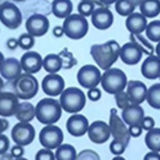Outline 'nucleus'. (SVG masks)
Instances as JSON below:
<instances>
[{
    "label": "nucleus",
    "instance_id": "obj_25",
    "mask_svg": "<svg viewBox=\"0 0 160 160\" xmlns=\"http://www.w3.org/2000/svg\"><path fill=\"white\" fill-rule=\"evenodd\" d=\"M51 12L57 18L65 19L73 12V2L72 0H53Z\"/></svg>",
    "mask_w": 160,
    "mask_h": 160
},
{
    "label": "nucleus",
    "instance_id": "obj_48",
    "mask_svg": "<svg viewBox=\"0 0 160 160\" xmlns=\"http://www.w3.org/2000/svg\"><path fill=\"white\" fill-rule=\"evenodd\" d=\"M9 128V122L4 118H0V135L6 131Z\"/></svg>",
    "mask_w": 160,
    "mask_h": 160
},
{
    "label": "nucleus",
    "instance_id": "obj_12",
    "mask_svg": "<svg viewBox=\"0 0 160 160\" xmlns=\"http://www.w3.org/2000/svg\"><path fill=\"white\" fill-rule=\"evenodd\" d=\"M49 19L43 14H32L26 20V31L34 38H41L48 32Z\"/></svg>",
    "mask_w": 160,
    "mask_h": 160
},
{
    "label": "nucleus",
    "instance_id": "obj_46",
    "mask_svg": "<svg viewBox=\"0 0 160 160\" xmlns=\"http://www.w3.org/2000/svg\"><path fill=\"white\" fill-rule=\"evenodd\" d=\"M6 46H7L8 49L15 50L17 47H18V40H17V38H8L7 42H6Z\"/></svg>",
    "mask_w": 160,
    "mask_h": 160
},
{
    "label": "nucleus",
    "instance_id": "obj_14",
    "mask_svg": "<svg viewBox=\"0 0 160 160\" xmlns=\"http://www.w3.org/2000/svg\"><path fill=\"white\" fill-rule=\"evenodd\" d=\"M87 133L91 142L95 144L105 143L111 137L109 124H107L104 121H95L92 124H90Z\"/></svg>",
    "mask_w": 160,
    "mask_h": 160
},
{
    "label": "nucleus",
    "instance_id": "obj_3",
    "mask_svg": "<svg viewBox=\"0 0 160 160\" xmlns=\"http://www.w3.org/2000/svg\"><path fill=\"white\" fill-rule=\"evenodd\" d=\"M60 105L62 110H64L68 113L80 112L84 107L87 102V96L82 90L76 87H69L64 89V91L60 95Z\"/></svg>",
    "mask_w": 160,
    "mask_h": 160
},
{
    "label": "nucleus",
    "instance_id": "obj_29",
    "mask_svg": "<svg viewBox=\"0 0 160 160\" xmlns=\"http://www.w3.org/2000/svg\"><path fill=\"white\" fill-rule=\"evenodd\" d=\"M145 145L152 152L160 153V128H153L145 135Z\"/></svg>",
    "mask_w": 160,
    "mask_h": 160
},
{
    "label": "nucleus",
    "instance_id": "obj_42",
    "mask_svg": "<svg viewBox=\"0 0 160 160\" xmlns=\"http://www.w3.org/2000/svg\"><path fill=\"white\" fill-rule=\"evenodd\" d=\"M10 148V140L6 135H0V155L8 153Z\"/></svg>",
    "mask_w": 160,
    "mask_h": 160
},
{
    "label": "nucleus",
    "instance_id": "obj_47",
    "mask_svg": "<svg viewBox=\"0 0 160 160\" xmlns=\"http://www.w3.org/2000/svg\"><path fill=\"white\" fill-rule=\"evenodd\" d=\"M143 160H160V154L158 152H148L143 157Z\"/></svg>",
    "mask_w": 160,
    "mask_h": 160
},
{
    "label": "nucleus",
    "instance_id": "obj_36",
    "mask_svg": "<svg viewBox=\"0 0 160 160\" xmlns=\"http://www.w3.org/2000/svg\"><path fill=\"white\" fill-rule=\"evenodd\" d=\"M17 40H18V47H20L24 50H28V51H29L31 48H33V46H34V44H35V38L29 34L28 32L20 34Z\"/></svg>",
    "mask_w": 160,
    "mask_h": 160
},
{
    "label": "nucleus",
    "instance_id": "obj_31",
    "mask_svg": "<svg viewBox=\"0 0 160 160\" xmlns=\"http://www.w3.org/2000/svg\"><path fill=\"white\" fill-rule=\"evenodd\" d=\"M146 102L152 108L160 110V83H155L148 89Z\"/></svg>",
    "mask_w": 160,
    "mask_h": 160
},
{
    "label": "nucleus",
    "instance_id": "obj_22",
    "mask_svg": "<svg viewBox=\"0 0 160 160\" xmlns=\"http://www.w3.org/2000/svg\"><path fill=\"white\" fill-rule=\"evenodd\" d=\"M144 117V110L140 105L130 104L122 110V120L128 126L141 125Z\"/></svg>",
    "mask_w": 160,
    "mask_h": 160
},
{
    "label": "nucleus",
    "instance_id": "obj_45",
    "mask_svg": "<svg viewBox=\"0 0 160 160\" xmlns=\"http://www.w3.org/2000/svg\"><path fill=\"white\" fill-rule=\"evenodd\" d=\"M128 131H129L130 137H132V138H138V137H140L142 135L143 129H142L141 125H132L128 127Z\"/></svg>",
    "mask_w": 160,
    "mask_h": 160
},
{
    "label": "nucleus",
    "instance_id": "obj_2",
    "mask_svg": "<svg viewBox=\"0 0 160 160\" xmlns=\"http://www.w3.org/2000/svg\"><path fill=\"white\" fill-rule=\"evenodd\" d=\"M60 102L52 97L41 99L35 106V118L44 125H55L62 117Z\"/></svg>",
    "mask_w": 160,
    "mask_h": 160
},
{
    "label": "nucleus",
    "instance_id": "obj_27",
    "mask_svg": "<svg viewBox=\"0 0 160 160\" xmlns=\"http://www.w3.org/2000/svg\"><path fill=\"white\" fill-rule=\"evenodd\" d=\"M63 66V61L61 57L56 53H49L43 58V68L48 74H58Z\"/></svg>",
    "mask_w": 160,
    "mask_h": 160
},
{
    "label": "nucleus",
    "instance_id": "obj_4",
    "mask_svg": "<svg viewBox=\"0 0 160 160\" xmlns=\"http://www.w3.org/2000/svg\"><path fill=\"white\" fill-rule=\"evenodd\" d=\"M127 77L122 69L111 68L102 74L100 84L105 92L115 95L124 91L127 86Z\"/></svg>",
    "mask_w": 160,
    "mask_h": 160
},
{
    "label": "nucleus",
    "instance_id": "obj_26",
    "mask_svg": "<svg viewBox=\"0 0 160 160\" xmlns=\"http://www.w3.org/2000/svg\"><path fill=\"white\" fill-rule=\"evenodd\" d=\"M14 117L18 120V122L31 123V121L35 118V106L28 100H22V102H19Z\"/></svg>",
    "mask_w": 160,
    "mask_h": 160
},
{
    "label": "nucleus",
    "instance_id": "obj_52",
    "mask_svg": "<svg viewBox=\"0 0 160 160\" xmlns=\"http://www.w3.org/2000/svg\"><path fill=\"white\" fill-rule=\"evenodd\" d=\"M155 51H156V56L160 58V42L157 44V46L155 47Z\"/></svg>",
    "mask_w": 160,
    "mask_h": 160
},
{
    "label": "nucleus",
    "instance_id": "obj_11",
    "mask_svg": "<svg viewBox=\"0 0 160 160\" xmlns=\"http://www.w3.org/2000/svg\"><path fill=\"white\" fill-rule=\"evenodd\" d=\"M12 140L17 145L26 146L33 142L35 137V129L31 123L18 122L11 130Z\"/></svg>",
    "mask_w": 160,
    "mask_h": 160
},
{
    "label": "nucleus",
    "instance_id": "obj_32",
    "mask_svg": "<svg viewBox=\"0 0 160 160\" xmlns=\"http://www.w3.org/2000/svg\"><path fill=\"white\" fill-rule=\"evenodd\" d=\"M130 42L135 43L137 46L142 50L143 53H146V55L151 56L154 53V46L152 45L151 42H148V40H145L141 34H130Z\"/></svg>",
    "mask_w": 160,
    "mask_h": 160
},
{
    "label": "nucleus",
    "instance_id": "obj_21",
    "mask_svg": "<svg viewBox=\"0 0 160 160\" xmlns=\"http://www.w3.org/2000/svg\"><path fill=\"white\" fill-rule=\"evenodd\" d=\"M142 55H143L142 50L132 42L125 43L123 46H121L120 58L127 65L138 64L142 59Z\"/></svg>",
    "mask_w": 160,
    "mask_h": 160
},
{
    "label": "nucleus",
    "instance_id": "obj_28",
    "mask_svg": "<svg viewBox=\"0 0 160 160\" xmlns=\"http://www.w3.org/2000/svg\"><path fill=\"white\" fill-rule=\"evenodd\" d=\"M139 7L146 18H154L160 14V0H143Z\"/></svg>",
    "mask_w": 160,
    "mask_h": 160
},
{
    "label": "nucleus",
    "instance_id": "obj_43",
    "mask_svg": "<svg viewBox=\"0 0 160 160\" xmlns=\"http://www.w3.org/2000/svg\"><path fill=\"white\" fill-rule=\"evenodd\" d=\"M141 127L143 130H151L155 128V120L152 117H144L141 123Z\"/></svg>",
    "mask_w": 160,
    "mask_h": 160
},
{
    "label": "nucleus",
    "instance_id": "obj_58",
    "mask_svg": "<svg viewBox=\"0 0 160 160\" xmlns=\"http://www.w3.org/2000/svg\"><path fill=\"white\" fill-rule=\"evenodd\" d=\"M14 2H22V1H25V0H13Z\"/></svg>",
    "mask_w": 160,
    "mask_h": 160
},
{
    "label": "nucleus",
    "instance_id": "obj_57",
    "mask_svg": "<svg viewBox=\"0 0 160 160\" xmlns=\"http://www.w3.org/2000/svg\"><path fill=\"white\" fill-rule=\"evenodd\" d=\"M14 160H28V159H26V158H24V157H22V158H17V159H14Z\"/></svg>",
    "mask_w": 160,
    "mask_h": 160
},
{
    "label": "nucleus",
    "instance_id": "obj_35",
    "mask_svg": "<svg viewBox=\"0 0 160 160\" xmlns=\"http://www.w3.org/2000/svg\"><path fill=\"white\" fill-rule=\"evenodd\" d=\"M78 14H80L83 17H89L93 14L95 10V2L93 0H84V1H80L78 7Z\"/></svg>",
    "mask_w": 160,
    "mask_h": 160
},
{
    "label": "nucleus",
    "instance_id": "obj_37",
    "mask_svg": "<svg viewBox=\"0 0 160 160\" xmlns=\"http://www.w3.org/2000/svg\"><path fill=\"white\" fill-rule=\"evenodd\" d=\"M114 98H115V102H117V106L118 108H120V109H125L126 107H128L131 102L129 100V97H128L127 93L125 91H122L120 93H118V94L114 95Z\"/></svg>",
    "mask_w": 160,
    "mask_h": 160
},
{
    "label": "nucleus",
    "instance_id": "obj_1",
    "mask_svg": "<svg viewBox=\"0 0 160 160\" xmlns=\"http://www.w3.org/2000/svg\"><path fill=\"white\" fill-rule=\"evenodd\" d=\"M121 46L117 41L110 40L102 44H94L91 46L90 53L98 68L107 71L120 58Z\"/></svg>",
    "mask_w": 160,
    "mask_h": 160
},
{
    "label": "nucleus",
    "instance_id": "obj_9",
    "mask_svg": "<svg viewBox=\"0 0 160 160\" xmlns=\"http://www.w3.org/2000/svg\"><path fill=\"white\" fill-rule=\"evenodd\" d=\"M102 73L100 69L92 64L83 65L77 73V81L84 89L96 88L100 83Z\"/></svg>",
    "mask_w": 160,
    "mask_h": 160
},
{
    "label": "nucleus",
    "instance_id": "obj_55",
    "mask_svg": "<svg viewBox=\"0 0 160 160\" xmlns=\"http://www.w3.org/2000/svg\"><path fill=\"white\" fill-rule=\"evenodd\" d=\"M3 87H4V81H3V79H2V77L0 76V92L2 91Z\"/></svg>",
    "mask_w": 160,
    "mask_h": 160
},
{
    "label": "nucleus",
    "instance_id": "obj_7",
    "mask_svg": "<svg viewBox=\"0 0 160 160\" xmlns=\"http://www.w3.org/2000/svg\"><path fill=\"white\" fill-rule=\"evenodd\" d=\"M0 22L8 29L15 30L19 28L22 22V14L19 8L9 1L0 4Z\"/></svg>",
    "mask_w": 160,
    "mask_h": 160
},
{
    "label": "nucleus",
    "instance_id": "obj_38",
    "mask_svg": "<svg viewBox=\"0 0 160 160\" xmlns=\"http://www.w3.org/2000/svg\"><path fill=\"white\" fill-rule=\"evenodd\" d=\"M76 160H100V157L93 149H83L77 154Z\"/></svg>",
    "mask_w": 160,
    "mask_h": 160
},
{
    "label": "nucleus",
    "instance_id": "obj_15",
    "mask_svg": "<svg viewBox=\"0 0 160 160\" xmlns=\"http://www.w3.org/2000/svg\"><path fill=\"white\" fill-rule=\"evenodd\" d=\"M19 99L14 92H0V117H14L19 105Z\"/></svg>",
    "mask_w": 160,
    "mask_h": 160
},
{
    "label": "nucleus",
    "instance_id": "obj_18",
    "mask_svg": "<svg viewBox=\"0 0 160 160\" xmlns=\"http://www.w3.org/2000/svg\"><path fill=\"white\" fill-rule=\"evenodd\" d=\"M113 14L107 7H100L94 10L91 15L92 25L98 30H107L113 24Z\"/></svg>",
    "mask_w": 160,
    "mask_h": 160
},
{
    "label": "nucleus",
    "instance_id": "obj_30",
    "mask_svg": "<svg viewBox=\"0 0 160 160\" xmlns=\"http://www.w3.org/2000/svg\"><path fill=\"white\" fill-rule=\"evenodd\" d=\"M56 160H76L77 152L76 148L71 144L62 143L55 153Z\"/></svg>",
    "mask_w": 160,
    "mask_h": 160
},
{
    "label": "nucleus",
    "instance_id": "obj_44",
    "mask_svg": "<svg viewBox=\"0 0 160 160\" xmlns=\"http://www.w3.org/2000/svg\"><path fill=\"white\" fill-rule=\"evenodd\" d=\"M11 155L13 157H14L15 159L17 158H22V157H24V154H25V148L24 146L22 145H17V144H15L14 146H12L11 148Z\"/></svg>",
    "mask_w": 160,
    "mask_h": 160
},
{
    "label": "nucleus",
    "instance_id": "obj_50",
    "mask_svg": "<svg viewBox=\"0 0 160 160\" xmlns=\"http://www.w3.org/2000/svg\"><path fill=\"white\" fill-rule=\"evenodd\" d=\"M15 158L12 156L11 153H6L0 155V160H14Z\"/></svg>",
    "mask_w": 160,
    "mask_h": 160
},
{
    "label": "nucleus",
    "instance_id": "obj_16",
    "mask_svg": "<svg viewBox=\"0 0 160 160\" xmlns=\"http://www.w3.org/2000/svg\"><path fill=\"white\" fill-rule=\"evenodd\" d=\"M89 120L82 114L75 113L66 121V129L68 133L73 137H82L88 132L89 129Z\"/></svg>",
    "mask_w": 160,
    "mask_h": 160
},
{
    "label": "nucleus",
    "instance_id": "obj_17",
    "mask_svg": "<svg viewBox=\"0 0 160 160\" xmlns=\"http://www.w3.org/2000/svg\"><path fill=\"white\" fill-rule=\"evenodd\" d=\"M22 72L27 74H37L43 68V58L37 51H27L20 58Z\"/></svg>",
    "mask_w": 160,
    "mask_h": 160
},
{
    "label": "nucleus",
    "instance_id": "obj_33",
    "mask_svg": "<svg viewBox=\"0 0 160 160\" xmlns=\"http://www.w3.org/2000/svg\"><path fill=\"white\" fill-rule=\"evenodd\" d=\"M145 35L151 42H160V20L148 22L145 29Z\"/></svg>",
    "mask_w": 160,
    "mask_h": 160
},
{
    "label": "nucleus",
    "instance_id": "obj_10",
    "mask_svg": "<svg viewBox=\"0 0 160 160\" xmlns=\"http://www.w3.org/2000/svg\"><path fill=\"white\" fill-rule=\"evenodd\" d=\"M109 127L111 131V136L114 140L121 141L126 146L130 142V135L128 128L126 127V124L124 123L122 118L118 115V112L115 109L110 110V120H109Z\"/></svg>",
    "mask_w": 160,
    "mask_h": 160
},
{
    "label": "nucleus",
    "instance_id": "obj_41",
    "mask_svg": "<svg viewBox=\"0 0 160 160\" xmlns=\"http://www.w3.org/2000/svg\"><path fill=\"white\" fill-rule=\"evenodd\" d=\"M88 98L92 102H97L102 98V91L98 89V88H92V89H89V91L87 93Z\"/></svg>",
    "mask_w": 160,
    "mask_h": 160
},
{
    "label": "nucleus",
    "instance_id": "obj_5",
    "mask_svg": "<svg viewBox=\"0 0 160 160\" xmlns=\"http://www.w3.org/2000/svg\"><path fill=\"white\" fill-rule=\"evenodd\" d=\"M40 89L38 79L32 74L22 73L13 81L14 94L22 100H29L35 96Z\"/></svg>",
    "mask_w": 160,
    "mask_h": 160
},
{
    "label": "nucleus",
    "instance_id": "obj_53",
    "mask_svg": "<svg viewBox=\"0 0 160 160\" xmlns=\"http://www.w3.org/2000/svg\"><path fill=\"white\" fill-rule=\"evenodd\" d=\"M129 1H130L131 3H132L135 7H138V6H140V3H141L142 1H143V0H129Z\"/></svg>",
    "mask_w": 160,
    "mask_h": 160
},
{
    "label": "nucleus",
    "instance_id": "obj_8",
    "mask_svg": "<svg viewBox=\"0 0 160 160\" xmlns=\"http://www.w3.org/2000/svg\"><path fill=\"white\" fill-rule=\"evenodd\" d=\"M64 135L60 127L56 125H45L38 136V141L44 148L57 149L63 143Z\"/></svg>",
    "mask_w": 160,
    "mask_h": 160
},
{
    "label": "nucleus",
    "instance_id": "obj_13",
    "mask_svg": "<svg viewBox=\"0 0 160 160\" xmlns=\"http://www.w3.org/2000/svg\"><path fill=\"white\" fill-rule=\"evenodd\" d=\"M41 87L43 92L49 97L60 96L65 89V81L59 74H48L43 78Z\"/></svg>",
    "mask_w": 160,
    "mask_h": 160
},
{
    "label": "nucleus",
    "instance_id": "obj_23",
    "mask_svg": "<svg viewBox=\"0 0 160 160\" xmlns=\"http://www.w3.org/2000/svg\"><path fill=\"white\" fill-rule=\"evenodd\" d=\"M141 73L146 79L154 80L160 77V58L151 55L143 61L141 66Z\"/></svg>",
    "mask_w": 160,
    "mask_h": 160
},
{
    "label": "nucleus",
    "instance_id": "obj_24",
    "mask_svg": "<svg viewBox=\"0 0 160 160\" xmlns=\"http://www.w3.org/2000/svg\"><path fill=\"white\" fill-rule=\"evenodd\" d=\"M148 19L141 13H135L127 16L125 22V26L130 34H141L144 32L148 27Z\"/></svg>",
    "mask_w": 160,
    "mask_h": 160
},
{
    "label": "nucleus",
    "instance_id": "obj_34",
    "mask_svg": "<svg viewBox=\"0 0 160 160\" xmlns=\"http://www.w3.org/2000/svg\"><path fill=\"white\" fill-rule=\"evenodd\" d=\"M136 7L129 1V0H117L115 2V11L121 16H129L135 12Z\"/></svg>",
    "mask_w": 160,
    "mask_h": 160
},
{
    "label": "nucleus",
    "instance_id": "obj_49",
    "mask_svg": "<svg viewBox=\"0 0 160 160\" xmlns=\"http://www.w3.org/2000/svg\"><path fill=\"white\" fill-rule=\"evenodd\" d=\"M52 34H53V37H56V38H62L64 35L63 27H62V26H57V27H55L52 30Z\"/></svg>",
    "mask_w": 160,
    "mask_h": 160
},
{
    "label": "nucleus",
    "instance_id": "obj_19",
    "mask_svg": "<svg viewBox=\"0 0 160 160\" xmlns=\"http://www.w3.org/2000/svg\"><path fill=\"white\" fill-rule=\"evenodd\" d=\"M126 93L129 97L131 104L141 105L146 99L148 88L142 81L130 80L127 82V86H126Z\"/></svg>",
    "mask_w": 160,
    "mask_h": 160
},
{
    "label": "nucleus",
    "instance_id": "obj_51",
    "mask_svg": "<svg viewBox=\"0 0 160 160\" xmlns=\"http://www.w3.org/2000/svg\"><path fill=\"white\" fill-rule=\"evenodd\" d=\"M98 1L102 4H104V6L109 7V6H111V4L115 3V2H117V0H98Z\"/></svg>",
    "mask_w": 160,
    "mask_h": 160
},
{
    "label": "nucleus",
    "instance_id": "obj_20",
    "mask_svg": "<svg viewBox=\"0 0 160 160\" xmlns=\"http://www.w3.org/2000/svg\"><path fill=\"white\" fill-rule=\"evenodd\" d=\"M22 74V68L20 65V61L16 58H7L0 68V76L2 79L8 81H14Z\"/></svg>",
    "mask_w": 160,
    "mask_h": 160
},
{
    "label": "nucleus",
    "instance_id": "obj_56",
    "mask_svg": "<svg viewBox=\"0 0 160 160\" xmlns=\"http://www.w3.org/2000/svg\"><path fill=\"white\" fill-rule=\"evenodd\" d=\"M112 160H126V159L124 158V157H122V156H115Z\"/></svg>",
    "mask_w": 160,
    "mask_h": 160
},
{
    "label": "nucleus",
    "instance_id": "obj_39",
    "mask_svg": "<svg viewBox=\"0 0 160 160\" xmlns=\"http://www.w3.org/2000/svg\"><path fill=\"white\" fill-rule=\"evenodd\" d=\"M126 148H127V146H126L123 142L114 140V139H113L112 142L110 143L109 149H110L111 153H112L113 155H115V156H121V155L125 152Z\"/></svg>",
    "mask_w": 160,
    "mask_h": 160
},
{
    "label": "nucleus",
    "instance_id": "obj_40",
    "mask_svg": "<svg viewBox=\"0 0 160 160\" xmlns=\"http://www.w3.org/2000/svg\"><path fill=\"white\" fill-rule=\"evenodd\" d=\"M35 160H56L55 153L51 149L48 148H42L38 151L35 155Z\"/></svg>",
    "mask_w": 160,
    "mask_h": 160
},
{
    "label": "nucleus",
    "instance_id": "obj_60",
    "mask_svg": "<svg viewBox=\"0 0 160 160\" xmlns=\"http://www.w3.org/2000/svg\"><path fill=\"white\" fill-rule=\"evenodd\" d=\"M159 80H160V77H159Z\"/></svg>",
    "mask_w": 160,
    "mask_h": 160
},
{
    "label": "nucleus",
    "instance_id": "obj_54",
    "mask_svg": "<svg viewBox=\"0 0 160 160\" xmlns=\"http://www.w3.org/2000/svg\"><path fill=\"white\" fill-rule=\"evenodd\" d=\"M4 56H3V53L0 51V68H1V65H2V63H3V61H4Z\"/></svg>",
    "mask_w": 160,
    "mask_h": 160
},
{
    "label": "nucleus",
    "instance_id": "obj_59",
    "mask_svg": "<svg viewBox=\"0 0 160 160\" xmlns=\"http://www.w3.org/2000/svg\"><path fill=\"white\" fill-rule=\"evenodd\" d=\"M80 1H84V0H80Z\"/></svg>",
    "mask_w": 160,
    "mask_h": 160
},
{
    "label": "nucleus",
    "instance_id": "obj_6",
    "mask_svg": "<svg viewBox=\"0 0 160 160\" xmlns=\"http://www.w3.org/2000/svg\"><path fill=\"white\" fill-rule=\"evenodd\" d=\"M64 34L71 40H80L87 35L89 31V22L86 17L80 14H71L63 22Z\"/></svg>",
    "mask_w": 160,
    "mask_h": 160
}]
</instances>
